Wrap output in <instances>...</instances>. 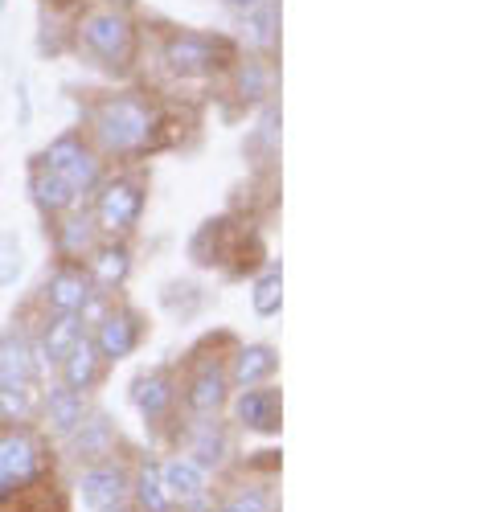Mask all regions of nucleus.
Returning <instances> with one entry per match:
<instances>
[{
    "label": "nucleus",
    "instance_id": "2f4dec72",
    "mask_svg": "<svg viewBox=\"0 0 492 512\" xmlns=\"http://www.w3.org/2000/svg\"><path fill=\"white\" fill-rule=\"evenodd\" d=\"M0 422H5V410H0Z\"/></svg>",
    "mask_w": 492,
    "mask_h": 512
},
{
    "label": "nucleus",
    "instance_id": "f3484780",
    "mask_svg": "<svg viewBox=\"0 0 492 512\" xmlns=\"http://www.w3.org/2000/svg\"><path fill=\"white\" fill-rule=\"evenodd\" d=\"M279 369V353L271 345H242L234 353L230 373V390H251V386H267L271 373Z\"/></svg>",
    "mask_w": 492,
    "mask_h": 512
},
{
    "label": "nucleus",
    "instance_id": "7ed1b4c3",
    "mask_svg": "<svg viewBox=\"0 0 492 512\" xmlns=\"http://www.w3.org/2000/svg\"><path fill=\"white\" fill-rule=\"evenodd\" d=\"M152 33V58L173 82H222L230 66L242 58L238 41L218 29L193 25H144Z\"/></svg>",
    "mask_w": 492,
    "mask_h": 512
},
{
    "label": "nucleus",
    "instance_id": "aec40b11",
    "mask_svg": "<svg viewBox=\"0 0 492 512\" xmlns=\"http://www.w3.org/2000/svg\"><path fill=\"white\" fill-rule=\"evenodd\" d=\"M160 480H164V488H169L173 500H181L189 508H201V496H205V472H201V463L173 459V463L160 467Z\"/></svg>",
    "mask_w": 492,
    "mask_h": 512
},
{
    "label": "nucleus",
    "instance_id": "cd10ccee",
    "mask_svg": "<svg viewBox=\"0 0 492 512\" xmlns=\"http://www.w3.org/2000/svg\"><path fill=\"white\" fill-rule=\"evenodd\" d=\"M222 512H267V492L263 488H246L222 504Z\"/></svg>",
    "mask_w": 492,
    "mask_h": 512
},
{
    "label": "nucleus",
    "instance_id": "f257e3e1",
    "mask_svg": "<svg viewBox=\"0 0 492 512\" xmlns=\"http://www.w3.org/2000/svg\"><path fill=\"white\" fill-rule=\"evenodd\" d=\"M164 127H169V115H164L156 91L115 87V91H99L87 103V132L82 136L95 144L99 156L132 160L164 144Z\"/></svg>",
    "mask_w": 492,
    "mask_h": 512
},
{
    "label": "nucleus",
    "instance_id": "c85d7f7f",
    "mask_svg": "<svg viewBox=\"0 0 492 512\" xmlns=\"http://www.w3.org/2000/svg\"><path fill=\"white\" fill-rule=\"evenodd\" d=\"M37 5L46 9L50 17H70V21H74V17L82 13V9L91 5V0H37Z\"/></svg>",
    "mask_w": 492,
    "mask_h": 512
},
{
    "label": "nucleus",
    "instance_id": "9b49d317",
    "mask_svg": "<svg viewBox=\"0 0 492 512\" xmlns=\"http://www.w3.org/2000/svg\"><path fill=\"white\" fill-rule=\"evenodd\" d=\"M226 398H230V373H226V365H218V361L197 365V373L189 377V386H185V406L193 414H201V418H214L226 406Z\"/></svg>",
    "mask_w": 492,
    "mask_h": 512
},
{
    "label": "nucleus",
    "instance_id": "39448f33",
    "mask_svg": "<svg viewBox=\"0 0 492 512\" xmlns=\"http://www.w3.org/2000/svg\"><path fill=\"white\" fill-rule=\"evenodd\" d=\"M144 201H148V189L144 181L136 177H111V181H99L95 189V230L107 234V238H128L140 218H144Z\"/></svg>",
    "mask_w": 492,
    "mask_h": 512
},
{
    "label": "nucleus",
    "instance_id": "0eeeda50",
    "mask_svg": "<svg viewBox=\"0 0 492 512\" xmlns=\"http://www.w3.org/2000/svg\"><path fill=\"white\" fill-rule=\"evenodd\" d=\"M91 340H95L99 357H103L107 365H115V361L132 357V353L140 349V340H144V316H140L132 304H111V308L99 316Z\"/></svg>",
    "mask_w": 492,
    "mask_h": 512
},
{
    "label": "nucleus",
    "instance_id": "ddd939ff",
    "mask_svg": "<svg viewBox=\"0 0 492 512\" xmlns=\"http://www.w3.org/2000/svg\"><path fill=\"white\" fill-rule=\"evenodd\" d=\"M87 275L99 291H115L128 283L132 275V250L123 238H107V242H95V250L87 254Z\"/></svg>",
    "mask_w": 492,
    "mask_h": 512
},
{
    "label": "nucleus",
    "instance_id": "bb28decb",
    "mask_svg": "<svg viewBox=\"0 0 492 512\" xmlns=\"http://www.w3.org/2000/svg\"><path fill=\"white\" fill-rule=\"evenodd\" d=\"M193 463H201V467H210V463H222V455H226V431L218 422H201L197 426V435H193Z\"/></svg>",
    "mask_w": 492,
    "mask_h": 512
},
{
    "label": "nucleus",
    "instance_id": "dca6fc26",
    "mask_svg": "<svg viewBox=\"0 0 492 512\" xmlns=\"http://www.w3.org/2000/svg\"><path fill=\"white\" fill-rule=\"evenodd\" d=\"M78 488H82V500H87L95 512H119L123 496H128V480H123V472L111 463H99L91 472H82Z\"/></svg>",
    "mask_w": 492,
    "mask_h": 512
},
{
    "label": "nucleus",
    "instance_id": "c756f323",
    "mask_svg": "<svg viewBox=\"0 0 492 512\" xmlns=\"http://www.w3.org/2000/svg\"><path fill=\"white\" fill-rule=\"evenodd\" d=\"M222 5H226L230 13H238V17H242L246 9H255V5H259V0H222Z\"/></svg>",
    "mask_w": 492,
    "mask_h": 512
},
{
    "label": "nucleus",
    "instance_id": "6ab92c4d",
    "mask_svg": "<svg viewBox=\"0 0 492 512\" xmlns=\"http://www.w3.org/2000/svg\"><path fill=\"white\" fill-rule=\"evenodd\" d=\"M173 402H177V381H173L169 369H152V373H144L136 381V406H140V414L148 422L164 418L173 410Z\"/></svg>",
    "mask_w": 492,
    "mask_h": 512
},
{
    "label": "nucleus",
    "instance_id": "20e7f679",
    "mask_svg": "<svg viewBox=\"0 0 492 512\" xmlns=\"http://www.w3.org/2000/svg\"><path fill=\"white\" fill-rule=\"evenodd\" d=\"M41 402V361L25 336H0V410L5 418H29Z\"/></svg>",
    "mask_w": 492,
    "mask_h": 512
},
{
    "label": "nucleus",
    "instance_id": "5701e85b",
    "mask_svg": "<svg viewBox=\"0 0 492 512\" xmlns=\"http://www.w3.org/2000/svg\"><path fill=\"white\" fill-rule=\"evenodd\" d=\"M99 230H95V218H70V222H62L58 226V254L66 263H74V259H87V254L95 250V238Z\"/></svg>",
    "mask_w": 492,
    "mask_h": 512
},
{
    "label": "nucleus",
    "instance_id": "6e6552de",
    "mask_svg": "<svg viewBox=\"0 0 492 512\" xmlns=\"http://www.w3.org/2000/svg\"><path fill=\"white\" fill-rule=\"evenodd\" d=\"M41 472V451L29 431H0V500L13 488L33 484Z\"/></svg>",
    "mask_w": 492,
    "mask_h": 512
},
{
    "label": "nucleus",
    "instance_id": "1a4fd4ad",
    "mask_svg": "<svg viewBox=\"0 0 492 512\" xmlns=\"http://www.w3.org/2000/svg\"><path fill=\"white\" fill-rule=\"evenodd\" d=\"M234 41H238L242 54L275 62V54H279V0H259L255 9H246L238 17V37Z\"/></svg>",
    "mask_w": 492,
    "mask_h": 512
},
{
    "label": "nucleus",
    "instance_id": "7c9ffc66",
    "mask_svg": "<svg viewBox=\"0 0 492 512\" xmlns=\"http://www.w3.org/2000/svg\"><path fill=\"white\" fill-rule=\"evenodd\" d=\"M107 5H119V9H136V0H107Z\"/></svg>",
    "mask_w": 492,
    "mask_h": 512
},
{
    "label": "nucleus",
    "instance_id": "a211bd4d",
    "mask_svg": "<svg viewBox=\"0 0 492 512\" xmlns=\"http://www.w3.org/2000/svg\"><path fill=\"white\" fill-rule=\"evenodd\" d=\"M29 193H33V201L50 213V218H58V213H70L74 205H78V193L54 173V168H46L41 164V156L33 160V168H29Z\"/></svg>",
    "mask_w": 492,
    "mask_h": 512
},
{
    "label": "nucleus",
    "instance_id": "f8f14e48",
    "mask_svg": "<svg viewBox=\"0 0 492 512\" xmlns=\"http://www.w3.org/2000/svg\"><path fill=\"white\" fill-rule=\"evenodd\" d=\"M279 414H283V402H279L275 386H251V390H238V398H234V418L246 426V431L275 435Z\"/></svg>",
    "mask_w": 492,
    "mask_h": 512
},
{
    "label": "nucleus",
    "instance_id": "2eb2a0df",
    "mask_svg": "<svg viewBox=\"0 0 492 512\" xmlns=\"http://www.w3.org/2000/svg\"><path fill=\"white\" fill-rule=\"evenodd\" d=\"M271 78H275L271 62L242 54V58L230 66V74H226L222 82L230 87V95H234V99H242L246 107H259V103H267V95H271Z\"/></svg>",
    "mask_w": 492,
    "mask_h": 512
},
{
    "label": "nucleus",
    "instance_id": "4468645a",
    "mask_svg": "<svg viewBox=\"0 0 492 512\" xmlns=\"http://www.w3.org/2000/svg\"><path fill=\"white\" fill-rule=\"evenodd\" d=\"M103 357H99V349H95V340L82 332L78 340H74V349L58 361V369H62V386L66 390H74V394H87V390H95L99 386V377H103Z\"/></svg>",
    "mask_w": 492,
    "mask_h": 512
},
{
    "label": "nucleus",
    "instance_id": "412c9836",
    "mask_svg": "<svg viewBox=\"0 0 492 512\" xmlns=\"http://www.w3.org/2000/svg\"><path fill=\"white\" fill-rule=\"evenodd\" d=\"M78 336H82V320L78 316H54V320H46V332H41V345H37V361L58 365L74 349Z\"/></svg>",
    "mask_w": 492,
    "mask_h": 512
},
{
    "label": "nucleus",
    "instance_id": "4be33fe9",
    "mask_svg": "<svg viewBox=\"0 0 492 512\" xmlns=\"http://www.w3.org/2000/svg\"><path fill=\"white\" fill-rule=\"evenodd\" d=\"M41 406H46V418L58 435H74V426L87 418V406H82V394L66 390V386H54L41 394Z\"/></svg>",
    "mask_w": 492,
    "mask_h": 512
},
{
    "label": "nucleus",
    "instance_id": "393cba45",
    "mask_svg": "<svg viewBox=\"0 0 492 512\" xmlns=\"http://www.w3.org/2000/svg\"><path fill=\"white\" fill-rule=\"evenodd\" d=\"M251 308H255V316H263V320L279 316V308H283V275H279V267H267V271L255 279Z\"/></svg>",
    "mask_w": 492,
    "mask_h": 512
},
{
    "label": "nucleus",
    "instance_id": "a878e982",
    "mask_svg": "<svg viewBox=\"0 0 492 512\" xmlns=\"http://www.w3.org/2000/svg\"><path fill=\"white\" fill-rule=\"evenodd\" d=\"M136 496H140V504H144V512H169L173 508V496H169V488H164V480H160V467H144L140 472V480H136Z\"/></svg>",
    "mask_w": 492,
    "mask_h": 512
},
{
    "label": "nucleus",
    "instance_id": "f03ea898",
    "mask_svg": "<svg viewBox=\"0 0 492 512\" xmlns=\"http://www.w3.org/2000/svg\"><path fill=\"white\" fill-rule=\"evenodd\" d=\"M70 46L74 54L111 74V78H128L144 62V21L132 9L107 5V0H91L74 21H70Z\"/></svg>",
    "mask_w": 492,
    "mask_h": 512
},
{
    "label": "nucleus",
    "instance_id": "b1692460",
    "mask_svg": "<svg viewBox=\"0 0 492 512\" xmlns=\"http://www.w3.org/2000/svg\"><path fill=\"white\" fill-rule=\"evenodd\" d=\"M78 439H74V451L82 455V459H103V455H111V422L103 418V414H95V418H82L78 426Z\"/></svg>",
    "mask_w": 492,
    "mask_h": 512
},
{
    "label": "nucleus",
    "instance_id": "9d476101",
    "mask_svg": "<svg viewBox=\"0 0 492 512\" xmlns=\"http://www.w3.org/2000/svg\"><path fill=\"white\" fill-rule=\"evenodd\" d=\"M91 291H95V283H91L87 267L62 263V267L46 279V287H41V300H46V312H50V316H78L82 304L91 300Z\"/></svg>",
    "mask_w": 492,
    "mask_h": 512
},
{
    "label": "nucleus",
    "instance_id": "423d86ee",
    "mask_svg": "<svg viewBox=\"0 0 492 512\" xmlns=\"http://www.w3.org/2000/svg\"><path fill=\"white\" fill-rule=\"evenodd\" d=\"M41 164L54 168V173L78 193V201L95 193L103 181V156L95 152V144L82 132H62L58 140H50V148L41 152Z\"/></svg>",
    "mask_w": 492,
    "mask_h": 512
}]
</instances>
